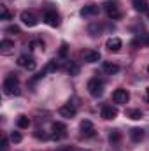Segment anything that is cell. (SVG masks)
<instances>
[{
  "instance_id": "cell-1",
  "label": "cell",
  "mask_w": 149,
  "mask_h": 151,
  "mask_svg": "<svg viewBox=\"0 0 149 151\" xmlns=\"http://www.w3.org/2000/svg\"><path fill=\"white\" fill-rule=\"evenodd\" d=\"M4 91L5 95H19V79L16 74H9L4 79Z\"/></svg>"
},
{
  "instance_id": "cell-2",
  "label": "cell",
  "mask_w": 149,
  "mask_h": 151,
  "mask_svg": "<svg viewBox=\"0 0 149 151\" xmlns=\"http://www.w3.org/2000/svg\"><path fill=\"white\" fill-rule=\"evenodd\" d=\"M86 88H88V93H90L91 97H95V99L102 97V93H104V83H102L98 77H93V79H90Z\"/></svg>"
},
{
  "instance_id": "cell-3",
  "label": "cell",
  "mask_w": 149,
  "mask_h": 151,
  "mask_svg": "<svg viewBox=\"0 0 149 151\" xmlns=\"http://www.w3.org/2000/svg\"><path fill=\"white\" fill-rule=\"evenodd\" d=\"M104 7H105V12H107V16H109L111 19H116V18L121 16V12H119V5H117V0H109V2H105Z\"/></svg>"
},
{
  "instance_id": "cell-4",
  "label": "cell",
  "mask_w": 149,
  "mask_h": 151,
  "mask_svg": "<svg viewBox=\"0 0 149 151\" xmlns=\"http://www.w3.org/2000/svg\"><path fill=\"white\" fill-rule=\"evenodd\" d=\"M18 65L23 67V69H28V70H35V67H37L34 56H28V55H21V56H18Z\"/></svg>"
},
{
  "instance_id": "cell-5",
  "label": "cell",
  "mask_w": 149,
  "mask_h": 151,
  "mask_svg": "<svg viewBox=\"0 0 149 151\" xmlns=\"http://www.w3.org/2000/svg\"><path fill=\"white\" fill-rule=\"evenodd\" d=\"M112 100L116 102V104H128V100H130V93L125 90V88H117L114 93H112Z\"/></svg>"
},
{
  "instance_id": "cell-6",
  "label": "cell",
  "mask_w": 149,
  "mask_h": 151,
  "mask_svg": "<svg viewBox=\"0 0 149 151\" xmlns=\"http://www.w3.org/2000/svg\"><path fill=\"white\" fill-rule=\"evenodd\" d=\"M44 21H46L49 27H58V25H60V16H58L56 11L49 9V11L44 12Z\"/></svg>"
},
{
  "instance_id": "cell-7",
  "label": "cell",
  "mask_w": 149,
  "mask_h": 151,
  "mask_svg": "<svg viewBox=\"0 0 149 151\" xmlns=\"http://www.w3.org/2000/svg\"><path fill=\"white\" fill-rule=\"evenodd\" d=\"M65 135H67V127L63 123H60V121H54L53 123V135L51 137L58 141V139H63Z\"/></svg>"
},
{
  "instance_id": "cell-8",
  "label": "cell",
  "mask_w": 149,
  "mask_h": 151,
  "mask_svg": "<svg viewBox=\"0 0 149 151\" xmlns=\"http://www.w3.org/2000/svg\"><path fill=\"white\" fill-rule=\"evenodd\" d=\"M81 132H82L84 137H95V134H97V130H95V127H93V123L90 119L81 121Z\"/></svg>"
},
{
  "instance_id": "cell-9",
  "label": "cell",
  "mask_w": 149,
  "mask_h": 151,
  "mask_svg": "<svg viewBox=\"0 0 149 151\" xmlns=\"http://www.w3.org/2000/svg\"><path fill=\"white\" fill-rule=\"evenodd\" d=\"M58 67H60V65H58V62H56V60H49V62H47V65H46V67L39 72L35 79H42L44 76L51 74V72H56V70H58Z\"/></svg>"
},
{
  "instance_id": "cell-10",
  "label": "cell",
  "mask_w": 149,
  "mask_h": 151,
  "mask_svg": "<svg viewBox=\"0 0 149 151\" xmlns=\"http://www.w3.org/2000/svg\"><path fill=\"white\" fill-rule=\"evenodd\" d=\"M58 113H60L62 118H69V119H70V118H74V116H75L77 109H75L74 104H70V102H69V104H63V106L58 109Z\"/></svg>"
},
{
  "instance_id": "cell-11",
  "label": "cell",
  "mask_w": 149,
  "mask_h": 151,
  "mask_svg": "<svg viewBox=\"0 0 149 151\" xmlns=\"http://www.w3.org/2000/svg\"><path fill=\"white\" fill-rule=\"evenodd\" d=\"M81 56H82L84 62H88V63H95V62L100 60V53H98V51H93V49H82V51H81Z\"/></svg>"
},
{
  "instance_id": "cell-12",
  "label": "cell",
  "mask_w": 149,
  "mask_h": 151,
  "mask_svg": "<svg viewBox=\"0 0 149 151\" xmlns=\"http://www.w3.org/2000/svg\"><path fill=\"white\" fill-rule=\"evenodd\" d=\"M21 21H23L27 27H35L39 23L37 16H35L34 12H30V11H23V12H21Z\"/></svg>"
},
{
  "instance_id": "cell-13",
  "label": "cell",
  "mask_w": 149,
  "mask_h": 151,
  "mask_svg": "<svg viewBox=\"0 0 149 151\" xmlns=\"http://www.w3.org/2000/svg\"><path fill=\"white\" fill-rule=\"evenodd\" d=\"M98 14V5L97 4H88L81 9V16L82 18H91V16H97Z\"/></svg>"
},
{
  "instance_id": "cell-14",
  "label": "cell",
  "mask_w": 149,
  "mask_h": 151,
  "mask_svg": "<svg viewBox=\"0 0 149 151\" xmlns=\"http://www.w3.org/2000/svg\"><path fill=\"white\" fill-rule=\"evenodd\" d=\"M105 47H107L111 53H117V51L123 47V42H121L119 37H111L107 42H105Z\"/></svg>"
},
{
  "instance_id": "cell-15",
  "label": "cell",
  "mask_w": 149,
  "mask_h": 151,
  "mask_svg": "<svg viewBox=\"0 0 149 151\" xmlns=\"http://www.w3.org/2000/svg\"><path fill=\"white\" fill-rule=\"evenodd\" d=\"M100 116H102L104 119H114V118H117V109L112 107V106H105V107L102 109Z\"/></svg>"
},
{
  "instance_id": "cell-16",
  "label": "cell",
  "mask_w": 149,
  "mask_h": 151,
  "mask_svg": "<svg viewBox=\"0 0 149 151\" xmlns=\"http://www.w3.org/2000/svg\"><path fill=\"white\" fill-rule=\"evenodd\" d=\"M132 5L137 12H148L149 11L148 0H132Z\"/></svg>"
},
{
  "instance_id": "cell-17",
  "label": "cell",
  "mask_w": 149,
  "mask_h": 151,
  "mask_svg": "<svg viewBox=\"0 0 149 151\" xmlns=\"http://www.w3.org/2000/svg\"><path fill=\"white\" fill-rule=\"evenodd\" d=\"M130 139H132L133 142H140V141L144 139V130H142V128H132V130H130Z\"/></svg>"
},
{
  "instance_id": "cell-18",
  "label": "cell",
  "mask_w": 149,
  "mask_h": 151,
  "mask_svg": "<svg viewBox=\"0 0 149 151\" xmlns=\"http://www.w3.org/2000/svg\"><path fill=\"white\" fill-rule=\"evenodd\" d=\"M102 69H104V72L105 74H117L119 72V65H116V63H111V62H104V65H102Z\"/></svg>"
},
{
  "instance_id": "cell-19",
  "label": "cell",
  "mask_w": 149,
  "mask_h": 151,
  "mask_svg": "<svg viewBox=\"0 0 149 151\" xmlns=\"http://www.w3.org/2000/svg\"><path fill=\"white\" fill-rule=\"evenodd\" d=\"M0 47H2V53H4V55H9V53L14 49V42L9 40V39H4V40L0 42Z\"/></svg>"
},
{
  "instance_id": "cell-20",
  "label": "cell",
  "mask_w": 149,
  "mask_h": 151,
  "mask_svg": "<svg viewBox=\"0 0 149 151\" xmlns=\"http://www.w3.org/2000/svg\"><path fill=\"white\" fill-rule=\"evenodd\" d=\"M16 123H18V127H19V128H28V127H30V118H28V116H25V114H21V116L18 118V121H16Z\"/></svg>"
},
{
  "instance_id": "cell-21",
  "label": "cell",
  "mask_w": 149,
  "mask_h": 151,
  "mask_svg": "<svg viewBox=\"0 0 149 151\" xmlns=\"http://www.w3.org/2000/svg\"><path fill=\"white\" fill-rule=\"evenodd\" d=\"M121 141V132L119 130H112L111 134H109V142L111 144H117Z\"/></svg>"
},
{
  "instance_id": "cell-22",
  "label": "cell",
  "mask_w": 149,
  "mask_h": 151,
  "mask_svg": "<svg viewBox=\"0 0 149 151\" xmlns=\"http://www.w3.org/2000/svg\"><path fill=\"white\" fill-rule=\"evenodd\" d=\"M67 72H69L70 76H77L79 74V65H75L74 62L67 63Z\"/></svg>"
},
{
  "instance_id": "cell-23",
  "label": "cell",
  "mask_w": 149,
  "mask_h": 151,
  "mask_svg": "<svg viewBox=\"0 0 149 151\" xmlns=\"http://www.w3.org/2000/svg\"><path fill=\"white\" fill-rule=\"evenodd\" d=\"M144 114H142V111L140 109H132V111H128V118L130 119H140Z\"/></svg>"
},
{
  "instance_id": "cell-24",
  "label": "cell",
  "mask_w": 149,
  "mask_h": 151,
  "mask_svg": "<svg viewBox=\"0 0 149 151\" xmlns=\"http://www.w3.org/2000/svg\"><path fill=\"white\" fill-rule=\"evenodd\" d=\"M0 14H2V19H11V18H12V14H11V12H9L4 5L0 7Z\"/></svg>"
},
{
  "instance_id": "cell-25",
  "label": "cell",
  "mask_w": 149,
  "mask_h": 151,
  "mask_svg": "<svg viewBox=\"0 0 149 151\" xmlns=\"http://www.w3.org/2000/svg\"><path fill=\"white\" fill-rule=\"evenodd\" d=\"M9 137H11V141H12V142H21V139H23L19 132H11V135H9Z\"/></svg>"
},
{
  "instance_id": "cell-26",
  "label": "cell",
  "mask_w": 149,
  "mask_h": 151,
  "mask_svg": "<svg viewBox=\"0 0 149 151\" xmlns=\"http://www.w3.org/2000/svg\"><path fill=\"white\" fill-rule=\"evenodd\" d=\"M5 32H7V34H14V35H18V34L21 32V30H19V27H16V25H12V27H9V28H7Z\"/></svg>"
},
{
  "instance_id": "cell-27",
  "label": "cell",
  "mask_w": 149,
  "mask_h": 151,
  "mask_svg": "<svg viewBox=\"0 0 149 151\" xmlns=\"http://www.w3.org/2000/svg\"><path fill=\"white\" fill-rule=\"evenodd\" d=\"M139 40V44H146V46H149V34H144L140 39H137Z\"/></svg>"
},
{
  "instance_id": "cell-28",
  "label": "cell",
  "mask_w": 149,
  "mask_h": 151,
  "mask_svg": "<svg viewBox=\"0 0 149 151\" xmlns=\"http://www.w3.org/2000/svg\"><path fill=\"white\" fill-rule=\"evenodd\" d=\"M32 47H37L40 51H44V42H40V40H34L32 42Z\"/></svg>"
},
{
  "instance_id": "cell-29",
  "label": "cell",
  "mask_w": 149,
  "mask_h": 151,
  "mask_svg": "<svg viewBox=\"0 0 149 151\" xmlns=\"http://www.w3.org/2000/svg\"><path fill=\"white\" fill-rule=\"evenodd\" d=\"M60 56H67V44L63 42L62 47H60Z\"/></svg>"
},
{
  "instance_id": "cell-30",
  "label": "cell",
  "mask_w": 149,
  "mask_h": 151,
  "mask_svg": "<svg viewBox=\"0 0 149 151\" xmlns=\"http://www.w3.org/2000/svg\"><path fill=\"white\" fill-rule=\"evenodd\" d=\"M9 148V141H7V137H2V151H5Z\"/></svg>"
},
{
  "instance_id": "cell-31",
  "label": "cell",
  "mask_w": 149,
  "mask_h": 151,
  "mask_svg": "<svg viewBox=\"0 0 149 151\" xmlns=\"http://www.w3.org/2000/svg\"><path fill=\"white\" fill-rule=\"evenodd\" d=\"M146 99H148V102H149V88H146Z\"/></svg>"
},
{
  "instance_id": "cell-32",
  "label": "cell",
  "mask_w": 149,
  "mask_h": 151,
  "mask_svg": "<svg viewBox=\"0 0 149 151\" xmlns=\"http://www.w3.org/2000/svg\"><path fill=\"white\" fill-rule=\"evenodd\" d=\"M56 151H70L69 148H60V150H56Z\"/></svg>"
},
{
  "instance_id": "cell-33",
  "label": "cell",
  "mask_w": 149,
  "mask_h": 151,
  "mask_svg": "<svg viewBox=\"0 0 149 151\" xmlns=\"http://www.w3.org/2000/svg\"><path fill=\"white\" fill-rule=\"evenodd\" d=\"M148 72H149V65H148Z\"/></svg>"
},
{
  "instance_id": "cell-34",
  "label": "cell",
  "mask_w": 149,
  "mask_h": 151,
  "mask_svg": "<svg viewBox=\"0 0 149 151\" xmlns=\"http://www.w3.org/2000/svg\"><path fill=\"white\" fill-rule=\"evenodd\" d=\"M148 16H149V11H148Z\"/></svg>"
}]
</instances>
